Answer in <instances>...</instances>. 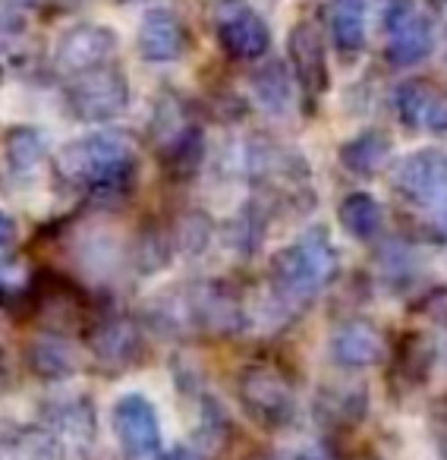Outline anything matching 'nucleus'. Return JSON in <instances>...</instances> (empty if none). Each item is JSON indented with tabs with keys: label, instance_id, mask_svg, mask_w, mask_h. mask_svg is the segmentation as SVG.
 Returning <instances> with one entry per match:
<instances>
[{
	"label": "nucleus",
	"instance_id": "5",
	"mask_svg": "<svg viewBox=\"0 0 447 460\" xmlns=\"http://www.w3.org/2000/svg\"><path fill=\"white\" fill-rule=\"evenodd\" d=\"M66 111L79 123H108L117 120L129 108V83L120 66L108 64L101 70L83 73L76 79H66L64 89Z\"/></svg>",
	"mask_w": 447,
	"mask_h": 460
},
{
	"label": "nucleus",
	"instance_id": "16",
	"mask_svg": "<svg viewBox=\"0 0 447 460\" xmlns=\"http://www.w3.org/2000/svg\"><path fill=\"white\" fill-rule=\"evenodd\" d=\"M397 114L409 129L447 127V98L428 83H407L397 92Z\"/></svg>",
	"mask_w": 447,
	"mask_h": 460
},
{
	"label": "nucleus",
	"instance_id": "30",
	"mask_svg": "<svg viewBox=\"0 0 447 460\" xmlns=\"http://www.w3.org/2000/svg\"><path fill=\"white\" fill-rule=\"evenodd\" d=\"M123 4H139V0H123Z\"/></svg>",
	"mask_w": 447,
	"mask_h": 460
},
{
	"label": "nucleus",
	"instance_id": "22",
	"mask_svg": "<svg viewBox=\"0 0 447 460\" xmlns=\"http://www.w3.org/2000/svg\"><path fill=\"white\" fill-rule=\"evenodd\" d=\"M202 407H198V426H196V445L198 451L215 454L221 451V445L231 435V420L224 413V407L215 401V397H202Z\"/></svg>",
	"mask_w": 447,
	"mask_h": 460
},
{
	"label": "nucleus",
	"instance_id": "28",
	"mask_svg": "<svg viewBox=\"0 0 447 460\" xmlns=\"http://www.w3.org/2000/svg\"><path fill=\"white\" fill-rule=\"evenodd\" d=\"M152 460H196V454H192L189 447L177 445V447H167V451H158Z\"/></svg>",
	"mask_w": 447,
	"mask_h": 460
},
{
	"label": "nucleus",
	"instance_id": "26",
	"mask_svg": "<svg viewBox=\"0 0 447 460\" xmlns=\"http://www.w3.org/2000/svg\"><path fill=\"white\" fill-rule=\"evenodd\" d=\"M224 237H227V243L233 246L237 252H250L259 246V215L256 208H246L240 211L237 217H233L231 224H227V230H224Z\"/></svg>",
	"mask_w": 447,
	"mask_h": 460
},
{
	"label": "nucleus",
	"instance_id": "18",
	"mask_svg": "<svg viewBox=\"0 0 447 460\" xmlns=\"http://www.w3.org/2000/svg\"><path fill=\"white\" fill-rule=\"evenodd\" d=\"M331 39L340 54L353 58L365 45V0H331L328 7Z\"/></svg>",
	"mask_w": 447,
	"mask_h": 460
},
{
	"label": "nucleus",
	"instance_id": "29",
	"mask_svg": "<svg viewBox=\"0 0 447 460\" xmlns=\"http://www.w3.org/2000/svg\"><path fill=\"white\" fill-rule=\"evenodd\" d=\"M10 4H16V7H35V4H41V0H10Z\"/></svg>",
	"mask_w": 447,
	"mask_h": 460
},
{
	"label": "nucleus",
	"instance_id": "1",
	"mask_svg": "<svg viewBox=\"0 0 447 460\" xmlns=\"http://www.w3.org/2000/svg\"><path fill=\"white\" fill-rule=\"evenodd\" d=\"M139 173V146L123 129H95L60 146L54 177L66 190L85 192L95 202L117 205L133 192Z\"/></svg>",
	"mask_w": 447,
	"mask_h": 460
},
{
	"label": "nucleus",
	"instance_id": "8",
	"mask_svg": "<svg viewBox=\"0 0 447 460\" xmlns=\"http://www.w3.org/2000/svg\"><path fill=\"white\" fill-rule=\"evenodd\" d=\"M117 32L101 22H83V26L66 29L54 45V70L64 79H76L83 73L101 70L114 64L117 54Z\"/></svg>",
	"mask_w": 447,
	"mask_h": 460
},
{
	"label": "nucleus",
	"instance_id": "25",
	"mask_svg": "<svg viewBox=\"0 0 447 460\" xmlns=\"http://www.w3.org/2000/svg\"><path fill=\"white\" fill-rule=\"evenodd\" d=\"M171 240L180 252H186V256H198L211 240V221L202 215V211H186V215L177 217V224H173Z\"/></svg>",
	"mask_w": 447,
	"mask_h": 460
},
{
	"label": "nucleus",
	"instance_id": "17",
	"mask_svg": "<svg viewBox=\"0 0 447 460\" xmlns=\"http://www.w3.org/2000/svg\"><path fill=\"white\" fill-rule=\"evenodd\" d=\"M0 155H4V167L10 177L26 180L39 171L45 158V139L35 127H10L0 139Z\"/></svg>",
	"mask_w": 447,
	"mask_h": 460
},
{
	"label": "nucleus",
	"instance_id": "4",
	"mask_svg": "<svg viewBox=\"0 0 447 460\" xmlns=\"http://www.w3.org/2000/svg\"><path fill=\"white\" fill-rule=\"evenodd\" d=\"M39 429L51 438L57 457L85 460L95 447V403L85 394H57L41 403Z\"/></svg>",
	"mask_w": 447,
	"mask_h": 460
},
{
	"label": "nucleus",
	"instance_id": "12",
	"mask_svg": "<svg viewBox=\"0 0 447 460\" xmlns=\"http://www.w3.org/2000/svg\"><path fill=\"white\" fill-rule=\"evenodd\" d=\"M394 186L413 202H434L447 190V155L438 148H422L397 164Z\"/></svg>",
	"mask_w": 447,
	"mask_h": 460
},
{
	"label": "nucleus",
	"instance_id": "3",
	"mask_svg": "<svg viewBox=\"0 0 447 460\" xmlns=\"http://www.w3.org/2000/svg\"><path fill=\"white\" fill-rule=\"evenodd\" d=\"M148 136L173 173H192L205 155L202 129L189 120V111L173 92H161V98L154 102Z\"/></svg>",
	"mask_w": 447,
	"mask_h": 460
},
{
	"label": "nucleus",
	"instance_id": "14",
	"mask_svg": "<svg viewBox=\"0 0 447 460\" xmlns=\"http://www.w3.org/2000/svg\"><path fill=\"white\" fill-rule=\"evenodd\" d=\"M287 54L294 76L306 95H319L328 85V66H325V48H321L319 26L309 20L296 22L287 35Z\"/></svg>",
	"mask_w": 447,
	"mask_h": 460
},
{
	"label": "nucleus",
	"instance_id": "23",
	"mask_svg": "<svg viewBox=\"0 0 447 460\" xmlns=\"http://www.w3.org/2000/svg\"><path fill=\"white\" fill-rule=\"evenodd\" d=\"M171 234H164V230H154V227H145L136 237V246L133 252H129V259H133V265L142 271V275H152V271L164 269L167 259H171Z\"/></svg>",
	"mask_w": 447,
	"mask_h": 460
},
{
	"label": "nucleus",
	"instance_id": "24",
	"mask_svg": "<svg viewBox=\"0 0 447 460\" xmlns=\"http://www.w3.org/2000/svg\"><path fill=\"white\" fill-rule=\"evenodd\" d=\"M252 92L265 111H284L290 102V79L277 64H265L252 73Z\"/></svg>",
	"mask_w": 447,
	"mask_h": 460
},
{
	"label": "nucleus",
	"instance_id": "13",
	"mask_svg": "<svg viewBox=\"0 0 447 460\" xmlns=\"http://www.w3.org/2000/svg\"><path fill=\"white\" fill-rule=\"evenodd\" d=\"M139 54L148 64H173L186 54V26L167 7H152L139 22Z\"/></svg>",
	"mask_w": 447,
	"mask_h": 460
},
{
	"label": "nucleus",
	"instance_id": "20",
	"mask_svg": "<svg viewBox=\"0 0 447 460\" xmlns=\"http://www.w3.org/2000/svg\"><path fill=\"white\" fill-rule=\"evenodd\" d=\"M337 217L346 234L356 240H372L384 224L381 205H378V199L369 196V192H350V196L340 202Z\"/></svg>",
	"mask_w": 447,
	"mask_h": 460
},
{
	"label": "nucleus",
	"instance_id": "10",
	"mask_svg": "<svg viewBox=\"0 0 447 460\" xmlns=\"http://www.w3.org/2000/svg\"><path fill=\"white\" fill-rule=\"evenodd\" d=\"M114 435L129 460H152L161 451V420L148 397L123 394L110 410Z\"/></svg>",
	"mask_w": 447,
	"mask_h": 460
},
{
	"label": "nucleus",
	"instance_id": "9",
	"mask_svg": "<svg viewBox=\"0 0 447 460\" xmlns=\"http://www.w3.org/2000/svg\"><path fill=\"white\" fill-rule=\"evenodd\" d=\"M89 353L101 372L129 369L142 357V328L127 313H101L89 328Z\"/></svg>",
	"mask_w": 447,
	"mask_h": 460
},
{
	"label": "nucleus",
	"instance_id": "21",
	"mask_svg": "<svg viewBox=\"0 0 447 460\" xmlns=\"http://www.w3.org/2000/svg\"><path fill=\"white\" fill-rule=\"evenodd\" d=\"M388 158H390V142L381 133H363L340 148L344 167H350L356 173H375L378 167L388 164Z\"/></svg>",
	"mask_w": 447,
	"mask_h": 460
},
{
	"label": "nucleus",
	"instance_id": "15",
	"mask_svg": "<svg viewBox=\"0 0 447 460\" xmlns=\"http://www.w3.org/2000/svg\"><path fill=\"white\" fill-rule=\"evenodd\" d=\"M26 366L41 382H64V378H73L79 372V353L66 341V334L41 332L29 341Z\"/></svg>",
	"mask_w": 447,
	"mask_h": 460
},
{
	"label": "nucleus",
	"instance_id": "7",
	"mask_svg": "<svg viewBox=\"0 0 447 460\" xmlns=\"http://www.w3.org/2000/svg\"><path fill=\"white\" fill-rule=\"evenodd\" d=\"M240 403L262 429H284L294 420V391L275 366H246L240 372Z\"/></svg>",
	"mask_w": 447,
	"mask_h": 460
},
{
	"label": "nucleus",
	"instance_id": "11",
	"mask_svg": "<svg viewBox=\"0 0 447 460\" xmlns=\"http://www.w3.org/2000/svg\"><path fill=\"white\" fill-rule=\"evenodd\" d=\"M384 26H388V58L397 66H413L425 60L434 48V32L428 16L416 7L413 0H390L388 13H384Z\"/></svg>",
	"mask_w": 447,
	"mask_h": 460
},
{
	"label": "nucleus",
	"instance_id": "19",
	"mask_svg": "<svg viewBox=\"0 0 447 460\" xmlns=\"http://www.w3.org/2000/svg\"><path fill=\"white\" fill-rule=\"evenodd\" d=\"M384 353L381 334L372 325H344L331 338V357L344 366H369Z\"/></svg>",
	"mask_w": 447,
	"mask_h": 460
},
{
	"label": "nucleus",
	"instance_id": "27",
	"mask_svg": "<svg viewBox=\"0 0 447 460\" xmlns=\"http://www.w3.org/2000/svg\"><path fill=\"white\" fill-rule=\"evenodd\" d=\"M16 243H20V224H16L13 215H7V211L0 208V269L13 259Z\"/></svg>",
	"mask_w": 447,
	"mask_h": 460
},
{
	"label": "nucleus",
	"instance_id": "6",
	"mask_svg": "<svg viewBox=\"0 0 447 460\" xmlns=\"http://www.w3.org/2000/svg\"><path fill=\"white\" fill-rule=\"evenodd\" d=\"M208 20L217 45L233 60H259L268 54L271 32L265 20L243 0H211Z\"/></svg>",
	"mask_w": 447,
	"mask_h": 460
},
{
	"label": "nucleus",
	"instance_id": "2",
	"mask_svg": "<svg viewBox=\"0 0 447 460\" xmlns=\"http://www.w3.org/2000/svg\"><path fill=\"white\" fill-rule=\"evenodd\" d=\"M331 246H328L325 234H312V237L300 240V243L281 250L271 259V290L284 306H300L315 296V290L325 284L331 275Z\"/></svg>",
	"mask_w": 447,
	"mask_h": 460
}]
</instances>
